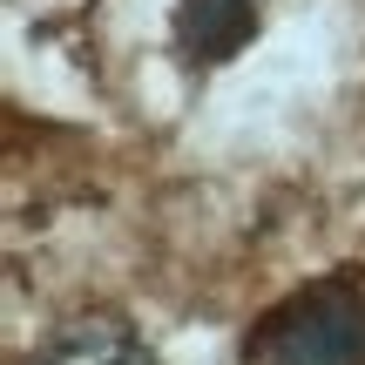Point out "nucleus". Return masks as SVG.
Segmentation results:
<instances>
[{"instance_id": "2", "label": "nucleus", "mask_w": 365, "mask_h": 365, "mask_svg": "<svg viewBox=\"0 0 365 365\" xmlns=\"http://www.w3.org/2000/svg\"><path fill=\"white\" fill-rule=\"evenodd\" d=\"M250 34H257L250 0H182L176 7V48L190 61H230Z\"/></svg>"}, {"instance_id": "3", "label": "nucleus", "mask_w": 365, "mask_h": 365, "mask_svg": "<svg viewBox=\"0 0 365 365\" xmlns=\"http://www.w3.org/2000/svg\"><path fill=\"white\" fill-rule=\"evenodd\" d=\"M108 365H143V359H108Z\"/></svg>"}, {"instance_id": "1", "label": "nucleus", "mask_w": 365, "mask_h": 365, "mask_svg": "<svg viewBox=\"0 0 365 365\" xmlns=\"http://www.w3.org/2000/svg\"><path fill=\"white\" fill-rule=\"evenodd\" d=\"M264 359L271 365H359L365 359V298L339 277L298 291L264 325Z\"/></svg>"}]
</instances>
